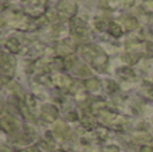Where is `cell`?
<instances>
[{
    "label": "cell",
    "mask_w": 153,
    "mask_h": 152,
    "mask_svg": "<svg viewBox=\"0 0 153 152\" xmlns=\"http://www.w3.org/2000/svg\"><path fill=\"white\" fill-rule=\"evenodd\" d=\"M125 24V28L128 30V31H133V30H136L138 27V22L136 18H126L124 22Z\"/></svg>",
    "instance_id": "cell-12"
},
{
    "label": "cell",
    "mask_w": 153,
    "mask_h": 152,
    "mask_svg": "<svg viewBox=\"0 0 153 152\" xmlns=\"http://www.w3.org/2000/svg\"><path fill=\"white\" fill-rule=\"evenodd\" d=\"M117 73H118V75H121L122 78H133L134 77L133 70L129 69V67H121V69L117 70Z\"/></svg>",
    "instance_id": "cell-14"
},
{
    "label": "cell",
    "mask_w": 153,
    "mask_h": 152,
    "mask_svg": "<svg viewBox=\"0 0 153 152\" xmlns=\"http://www.w3.org/2000/svg\"><path fill=\"white\" fill-rule=\"evenodd\" d=\"M16 61L13 57L8 55L5 53H1V77H3V83L7 82L8 78L12 77L13 70H15Z\"/></svg>",
    "instance_id": "cell-3"
},
{
    "label": "cell",
    "mask_w": 153,
    "mask_h": 152,
    "mask_svg": "<svg viewBox=\"0 0 153 152\" xmlns=\"http://www.w3.org/2000/svg\"><path fill=\"white\" fill-rule=\"evenodd\" d=\"M75 51V46L71 43V39H66L65 42H62L58 47V53L61 55H70Z\"/></svg>",
    "instance_id": "cell-6"
},
{
    "label": "cell",
    "mask_w": 153,
    "mask_h": 152,
    "mask_svg": "<svg viewBox=\"0 0 153 152\" xmlns=\"http://www.w3.org/2000/svg\"><path fill=\"white\" fill-rule=\"evenodd\" d=\"M76 10H78V7L73 0H61L55 7V11L58 12L61 20L74 19V16L76 15Z\"/></svg>",
    "instance_id": "cell-2"
},
{
    "label": "cell",
    "mask_w": 153,
    "mask_h": 152,
    "mask_svg": "<svg viewBox=\"0 0 153 152\" xmlns=\"http://www.w3.org/2000/svg\"><path fill=\"white\" fill-rule=\"evenodd\" d=\"M82 121H83V125L85 127H87V128H91L93 125H94V121L91 120V118L89 117V116H86V115H83V118H82Z\"/></svg>",
    "instance_id": "cell-23"
},
{
    "label": "cell",
    "mask_w": 153,
    "mask_h": 152,
    "mask_svg": "<svg viewBox=\"0 0 153 152\" xmlns=\"http://www.w3.org/2000/svg\"><path fill=\"white\" fill-rule=\"evenodd\" d=\"M141 152H153V148L152 147H146L145 145V147L141 148Z\"/></svg>",
    "instance_id": "cell-28"
},
{
    "label": "cell",
    "mask_w": 153,
    "mask_h": 152,
    "mask_svg": "<svg viewBox=\"0 0 153 152\" xmlns=\"http://www.w3.org/2000/svg\"><path fill=\"white\" fill-rule=\"evenodd\" d=\"M27 105H28L30 108L35 105V98L32 96H27Z\"/></svg>",
    "instance_id": "cell-25"
},
{
    "label": "cell",
    "mask_w": 153,
    "mask_h": 152,
    "mask_svg": "<svg viewBox=\"0 0 153 152\" xmlns=\"http://www.w3.org/2000/svg\"><path fill=\"white\" fill-rule=\"evenodd\" d=\"M67 118H69V120H76V115L75 113H69V115H67Z\"/></svg>",
    "instance_id": "cell-30"
},
{
    "label": "cell",
    "mask_w": 153,
    "mask_h": 152,
    "mask_svg": "<svg viewBox=\"0 0 153 152\" xmlns=\"http://www.w3.org/2000/svg\"><path fill=\"white\" fill-rule=\"evenodd\" d=\"M138 58H140V55L137 53H133V51H129V53H126L124 55V61L128 62L129 65H134L138 61Z\"/></svg>",
    "instance_id": "cell-13"
},
{
    "label": "cell",
    "mask_w": 153,
    "mask_h": 152,
    "mask_svg": "<svg viewBox=\"0 0 153 152\" xmlns=\"http://www.w3.org/2000/svg\"><path fill=\"white\" fill-rule=\"evenodd\" d=\"M81 54L94 69L100 70V72H105L106 66H108V55L101 50L98 46L94 45H85L81 47Z\"/></svg>",
    "instance_id": "cell-1"
},
{
    "label": "cell",
    "mask_w": 153,
    "mask_h": 152,
    "mask_svg": "<svg viewBox=\"0 0 153 152\" xmlns=\"http://www.w3.org/2000/svg\"><path fill=\"white\" fill-rule=\"evenodd\" d=\"M134 1H136V0H124V3H125V5H126V7H132V5L134 4Z\"/></svg>",
    "instance_id": "cell-26"
},
{
    "label": "cell",
    "mask_w": 153,
    "mask_h": 152,
    "mask_svg": "<svg viewBox=\"0 0 153 152\" xmlns=\"http://www.w3.org/2000/svg\"><path fill=\"white\" fill-rule=\"evenodd\" d=\"M4 46L7 47V50H10L12 54H18L19 51H20V43H19V40L16 39V38H8V39L5 40Z\"/></svg>",
    "instance_id": "cell-9"
},
{
    "label": "cell",
    "mask_w": 153,
    "mask_h": 152,
    "mask_svg": "<svg viewBox=\"0 0 153 152\" xmlns=\"http://www.w3.org/2000/svg\"><path fill=\"white\" fill-rule=\"evenodd\" d=\"M54 83L59 88H70L73 85V80L69 77V75H65V74H58L55 78H54Z\"/></svg>",
    "instance_id": "cell-7"
},
{
    "label": "cell",
    "mask_w": 153,
    "mask_h": 152,
    "mask_svg": "<svg viewBox=\"0 0 153 152\" xmlns=\"http://www.w3.org/2000/svg\"><path fill=\"white\" fill-rule=\"evenodd\" d=\"M67 34V28L65 26H56L53 31V35L55 38H62V37H66Z\"/></svg>",
    "instance_id": "cell-17"
},
{
    "label": "cell",
    "mask_w": 153,
    "mask_h": 152,
    "mask_svg": "<svg viewBox=\"0 0 153 152\" xmlns=\"http://www.w3.org/2000/svg\"><path fill=\"white\" fill-rule=\"evenodd\" d=\"M76 74L78 75H82V77H86V75H90V70L87 69L86 66H79L78 69H76Z\"/></svg>",
    "instance_id": "cell-21"
},
{
    "label": "cell",
    "mask_w": 153,
    "mask_h": 152,
    "mask_svg": "<svg viewBox=\"0 0 153 152\" xmlns=\"http://www.w3.org/2000/svg\"><path fill=\"white\" fill-rule=\"evenodd\" d=\"M40 115H42V118L45 121H47V123H54V121L56 120V117H58V110H56V108L53 107V105L46 104L42 107Z\"/></svg>",
    "instance_id": "cell-5"
},
{
    "label": "cell",
    "mask_w": 153,
    "mask_h": 152,
    "mask_svg": "<svg viewBox=\"0 0 153 152\" xmlns=\"http://www.w3.org/2000/svg\"><path fill=\"white\" fill-rule=\"evenodd\" d=\"M45 16L47 18V20L50 22V23H56L58 20H61V18H59L58 12H56V11H54V10H50Z\"/></svg>",
    "instance_id": "cell-18"
},
{
    "label": "cell",
    "mask_w": 153,
    "mask_h": 152,
    "mask_svg": "<svg viewBox=\"0 0 153 152\" xmlns=\"http://www.w3.org/2000/svg\"><path fill=\"white\" fill-rule=\"evenodd\" d=\"M102 4L109 8H117L120 5V0H102Z\"/></svg>",
    "instance_id": "cell-19"
},
{
    "label": "cell",
    "mask_w": 153,
    "mask_h": 152,
    "mask_svg": "<svg viewBox=\"0 0 153 152\" xmlns=\"http://www.w3.org/2000/svg\"><path fill=\"white\" fill-rule=\"evenodd\" d=\"M70 32H71V34L74 35V37H76V38L87 37V34H89L87 24L79 18L71 19V22H70Z\"/></svg>",
    "instance_id": "cell-4"
},
{
    "label": "cell",
    "mask_w": 153,
    "mask_h": 152,
    "mask_svg": "<svg viewBox=\"0 0 153 152\" xmlns=\"http://www.w3.org/2000/svg\"><path fill=\"white\" fill-rule=\"evenodd\" d=\"M145 96L148 97V98L153 100V86H148V88H145Z\"/></svg>",
    "instance_id": "cell-24"
},
{
    "label": "cell",
    "mask_w": 153,
    "mask_h": 152,
    "mask_svg": "<svg viewBox=\"0 0 153 152\" xmlns=\"http://www.w3.org/2000/svg\"><path fill=\"white\" fill-rule=\"evenodd\" d=\"M1 125H3V129H4L5 132H10V133L16 129V124H15V121H13V118L11 117V116L3 115V117H1Z\"/></svg>",
    "instance_id": "cell-8"
},
{
    "label": "cell",
    "mask_w": 153,
    "mask_h": 152,
    "mask_svg": "<svg viewBox=\"0 0 153 152\" xmlns=\"http://www.w3.org/2000/svg\"><path fill=\"white\" fill-rule=\"evenodd\" d=\"M55 131L58 132L61 136H67V135H69V127L65 123H58L55 125Z\"/></svg>",
    "instance_id": "cell-15"
},
{
    "label": "cell",
    "mask_w": 153,
    "mask_h": 152,
    "mask_svg": "<svg viewBox=\"0 0 153 152\" xmlns=\"http://www.w3.org/2000/svg\"><path fill=\"white\" fill-rule=\"evenodd\" d=\"M22 1H26V0H22Z\"/></svg>",
    "instance_id": "cell-31"
},
{
    "label": "cell",
    "mask_w": 153,
    "mask_h": 152,
    "mask_svg": "<svg viewBox=\"0 0 153 152\" xmlns=\"http://www.w3.org/2000/svg\"><path fill=\"white\" fill-rule=\"evenodd\" d=\"M95 28L98 31H105V30L109 28V23H105V22L100 20V22H95Z\"/></svg>",
    "instance_id": "cell-22"
},
{
    "label": "cell",
    "mask_w": 153,
    "mask_h": 152,
    "mask_svg": "<svg viewBox=\"0 0 153 152\" xmlns=\"http://www.w3.org/2000/svg\"><path fill=\"white\" fill-rule=\"evenodd\" d=\"M108 31L110 32L113 37H121V34H122L121 27H120L118 24L116 23V22H109V28H108Z\"/></svg>",
    "instance_id": "cell-11"
},
{
    "label": "cell",
    "mask_w": 153,
    "mask_h": 152,
    "mask_svg": "<svg viewBox=\"0 0 153 152\" xmlns=\"http://www.w3.org/2000/svg\"><path fill=\"white\" fill-rule=\"evenodd\" d=\"M47 0H34V5H40V4H46Z\"/></svg>",
    "instance_id": "cell-27"
},
{
    "label": "cell",
    "mask_w": 153,
    "mask_h": 152,
    "mask_svg": "<svg viewBox=\"0 0 153 152\" xmlns=\"http://www.w3.org/2000/svg\"><path fill=\"white\" fill-rule=\"evenodd\" d=\"M45 50V45L43 43H40V42H35L34 45L30 47V54H40L42 51Z\"/></svg>",
    "instance_id": "cell-16"
},
{
    "label": "cell",
    "mask_w": 153,
    "mask_h": 152,
    "mask_svg": "<svg viewBox=\"0 0 153 152\" xmlns=\"http://www.w3.org/2000/svg\"><path fill=\"white\" fill-rule=\"evenodd\" d=\"M22 152H39L36 150V148H32V147H30V148H26V150H23Z\"/></svg>",
    "instance_id": "cell-29"
},
{
    "label": "cell",
    "mask_w": 153,
    "mask_h": 152,
    "mask_svg": "<svg viewBox=\"0 0 153 152\" xmlns=\"http://www.w3.org/2000/svg\"><path fill=\"white\" fill-rule=\"evenodd\" d=\"M143 8L149 13H153V0H144Z\"/></svg>",
    "instance_id": "cell-20"
},
{
    "label": "cell",
    "mask_w": 153,
    "mask_h": 152,
    "mask_svg": "<svg viewBox=\"0 0 153 152\" xmlns=\"http://www.w3.org/2000/svg\"><path fill=\"white\" fill-rule=\"evenodd\" d=\"M85 86H86L87 90L94 92V90H98V89L101 88V82H100V80H97V78H90V80L85 81Z\"/></svg>",
    "instance_id": "cell-10"
}]
</instances>
